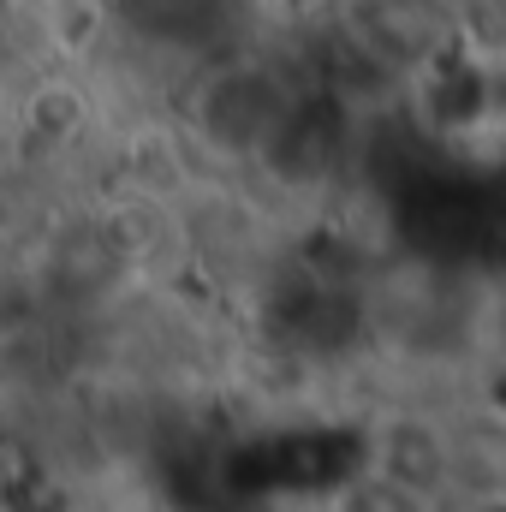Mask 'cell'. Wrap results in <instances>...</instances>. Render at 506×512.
<instances>
[{
	"instance_id": "obj_1",
	"label": "cell",
	"mask_w": 506,
	"mask_h": 512,
	"mask_svg": "<svg viewBox=\"0 0 506 512\" xmlns=\"http://www.w3.org/2000/svg\"><path fill=\"white\" fill-rule=\"evenodd\" d=\"M0 512H12V471H6V459H0Z\"/></svg>"
}]
</instances>
